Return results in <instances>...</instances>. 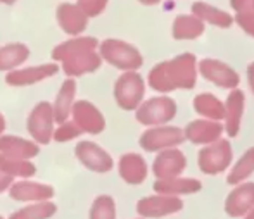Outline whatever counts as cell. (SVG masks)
I'll return each mask as SVG.
<instances>
[{
	"label": "cell",
	"instance_id": "1",
	"mask_svg": "<svg viewBox=\"0 0 254 219\" xmlns=\"http://www.w3.org/2000/svg\"><path fill=\"white\" fill-rule=\"evenodd\" d=\"M95 47L94 38H74L57 47L52 57L63 62L67 76H80L101 67V55L95 54Z\"/></svg>",
	"mask_w": 254,
	"mask_h": 219
},
{
	"label": "cell",
	"instance_id": "2",
	"mask_svg": "<svg viewBox=\"0 0 254 219\" xmlns=\"http://www.w3.org/2000/svg\"><path fill=\"white\" fill-rule=\"evenodd\" d=\"M194 57L182 55L171 62H164L156 66L151 73V87L161 92H170L173 88H190L194 87Z\"/></svg>",
	"mask_w": 254,
	"mask_h": 219
},
{
	"label": "cell",
	"instance_id": "3",
	"mask_svg": "<svg viewBox=\"0 0 254 219\" xmlns=\"http://www.w3.org/2000/svg\"><path fill=\"white\" fill-rule=\"evenodd\" d=\"M101 54L107 62L114 64L120 69H135L142 64V57L131 45L120 40H106L101 45Z\"/></svg>",
	"mask_w": 254,
	"mask_h": 219
},
{
	"label": "cell",
	"instance_id": "4",
	"mask_svg": "<svg viewBox=\"0 0 254 219\" xmlns=\"http://www.w3.org/2000/svg\"><path fill=\"white\" fill-rule=\"evenodd\" d=\"M28 131L38 143H49L54 135V114L49 102H40L28 117Z\"/></svg>",
	"mask_w": 254,
	"mask_h": 219
},
{
	"label": "cell",
	"instance_id": "5",
	"mask_svg": "<svg viewBox=\"0 0 254 219\" xmlns=\"http://www.w3.org/2000/svg\"><path fill=\"white\" fill-rule=\"evenodd\" d=\"M114 93H116L118 104L123 109H135L137 104L140 102L142 95H144V81L138 74L127 73L118 80Z\"/></svg>",
	"mask_w": 254,
	"mask_h": 219
},
{
	"label": "cell",
	"instance_id": "6",
	"mask_svg": "<svg viewBox=\"0 0 254 219\" xmlns=\"http://www.w3.org/2000/svg\"><path fill=\"white\" fill-rule=\"evenodd\" d=\"M76 157L85 167L95 173H106L113 167V159L99 145L92 142H81L76 145Z\"/></svg>",
	"mask_w": 254,
	"mask_h": 219
},
{
	"label": "cell",
	"instance_id": "7",
	"mask_svg": "<svg viewBox=\"0 0 254 219\" xmlns=\"http://www.w3.org/2000/svg\"><path fill=\"white\" fill-rule=\"evenodd\" d=\"M10 197L17 202H44L54 197V188L51 185L35 181H17L9 186Z\"/></svg>",
	"mask_w": 254,
	"mask_h": 219
},
{
	"label": "cell",
	"instance_id": "8",
	"mask_svg": "<svg viewBox=\"0 0 254 219\" xmlns=\"http://www.w3.org/2000/svg\"><path fill=\"white\" fill-rule=\"evenodd\" d=\"M73 112V123L80 128L81 131H87V133H101L104 130V117L102 114L92 106L90 102H76L71 109Z\"/></svg>",
	"mask_w": 254,
	"mask_h": 219
},
{
	"label": "cell",
	"instance_id": "9",
	"mask_svg": "<svg viewBox=\"0 0 254 219\" xmlns=\"http://www.w3.org/2000/svg\"><path fill=\"white\" fill-rule=\"evenodd\" d=\"M175 116V104L170 99H152L138 109L137 119L144 124H156L170 121Z\"/></svg>",
	"mask_w": 254,
	"mask_h": 219
},
{
	"label": "cell",
	"instance_id": "10",
	"mask_svg": "<svg viewBox=\"0 0 254 219\" xmlns=\"http://www.w3.org/2000/svg\"><path fill=\"white\" fill-rule=\"evenodd\" d=\"M59 71L57 64H44V66H33V67H24V69L10 71L7 74L5 81L12 87H23V85H33L38 81L51 78Z\"/></svg>",
	"mask_w": 254,
	"mask_h": 219
},
{
	"label": "cell",
	"instance_id": "11",
	"mask_svg": "<svg viewBox=\"0 0 254 219\" xmlns=\"http://www.w3.org/2000/svg\"><path fill=\"white\" fill-rule=\"evenodd\" d=\"M0 154L10 159L30 161L38 154V145L19 136H0Z\"/></svg>",
	"mask_w": 254,
	"mask_h": 219
},
{
	"label": "cell",
	"instance_id": "12",
	"mask_svg": "<svg viewBox=\"0 0 254 219\" xmlns=\"http://www.w3.org/2000/svg\"><path fill=\"white\" fill-rule=\"evenodd\" d=\"M232 157L230 147L227 142H220L214 147L202 150L199 156V163H201V169L207 171V173H214V171H221L227 167L228 161Z\"/></svg>",
	"mask_w": 254,
	"mask_h": 219
},
{
	"label": "cell",
	"instance_id": "13",
	"mask_svg": "<svg viewBox=\"0 0 254 219\" xmlns=\"http://www.w3.org/2000/svg\"><path fill=\"white\" fill-rule=\"evenodd\" d=\"M57 19H59L63 30L69 35L81 33L87 26V14L80 7L69 5V3H63L57 9Z\"/></svg>",
	"mask_w": 254,
	"mask_h": 219
},
{
	"label": "cell",
	"instance_id": "14",
	"mask_svg": "<svg viewBox=\"0 0 254 219\" xmlns=\"http://www.w3.org/2000/svg\"><path fill=\"white\" fill-rule=\"evenodd\" d=\"M74 92H76V83L73 80H66L61 87L59 93L56 97V102L52 106V114L56 123H64L67 117L71 116V109H73V100Z\"/></svg>",
	"mask_w": 254,
	"mask_h": 219
},
{
	"label": "cell",
	"instance_id": "15",
	"mask_svg": "<svg viewBox=\"0 0 254 219\" xmlns=\"http://www.w3.org/2000/svg\"><path fill=\"white\" fill-rule=\"evenodd\" d=\"M184 140L182 131L177 128H159V130L147 131L140 140V145L147 150H157L168 145H175Z\"/></svg>",
	"mask_w": 254,
	"mask_h": 219
},
{
	"label": "cell",
	"instance_id": "16",
	"mask_svg": "<svg viewBox=\"0 0 254 219\" xmlns=\"http://www.w3.org/2000/svg\"><path fill=\"white\" fill-rule=\"evenodd\" d=\"M201 71L207 80L214 81L221 87H235L239 81V76L230 67L221 62H214V60H204L201 64Z\"/></svg>",
	"mask_w": 254,
	"mask_h": 219
},
{
	"label": "cell",
	"instance_id": "17",
	"mask_svg": "<svg viewBox=\"0 0 254 219\" xmlns=\"http://www.w3.org/2000/svg\"><path fill=\"white\" fill-rule=\"evenodd\" d=\"M120 173L123 176L125 181L128 183H140L145 178V163L140 156H135V154H128L121 159L120 163Z\"/></svg>",
	"mask_w": 254,
	"mask_h": 219
},
{
	"label": "cell",
	"instance_id": "18",
	"mask_svg": "<svg viewBox=\"0 0 254 219\" xmlns=\"http://www.w3.org/2000/svg\"><path fill=\"white\" fill-rule=\"evenodd\" d=\"M184 164H185V161L178 150H168V152H163L156 159L154 171H156V174L161 176V178H168V176L180 173V171L184 169Z\"/></svg>",
	"mask_w": 254,
	"mask_h": 219
},
{
	"label": "cell",
	"instance_id": "19",
	"mask_svg": "<svg viewBox=\"0 0 254 219\" xmlns=\"http://www.w3.org/2000/svg\"><path fill=\"white\" fill-rule=\"evenodd\" d=\"M30 55L28 47L21 44L5 45L0 49V71L14 69V67L21 66Z\"/></svg>",
	"mask_w": 254,
	"mask_h": 219
},
{
	"label": "cell",
	"instance_id": "20",
	"mask_svg": "<svg viewBox=\"0 0 254 219\" xmlns=\"http://www.w3.org/2000/svg\"><path fill=\"white\" fill-rule=\"evenodd\" d=\"M57 213V206L49 200L44 202H33L23 209L16 211L9 216V219H49Z\"/></svg>",
	"mask_w": 254,
	"mask_h": 219
},
{
	"label": "cell",
	"instance_id": "21",
	"mask_svg": "<svg viewBox=\"0 0 254 219\" xmlns=\"http://www.w3.org/2000/svg\"><path fill=\"white\" fill-rule=\"evenodd\" d=\"M0 171L3 174L10 176H17V178H31L35 174V166L30 161H19V159H10L0 154Z\"/></svg>",
	"mask_w": 254,
	"mask_h": 219
},
{
	"label": "cell",
	"instance_id": "22",
	"mask_svg": "<svg viewBox=\"0 0 254 219\" xmlns=\"http://www.w3.org/2000/svg\"><path fill=\"white\" fill-rule=\"evenodd\" d=\"M192 12L197 17H201V19H206V21H209V23L216 24V26H221V28L230 26V23H232V17L228 16L227 12H223V10H220V9H214V7L207 5V3H202V2L194 3Z\"/></svg>",
	"mask_w": 254,
	"mask_h": 219
},
{
	"label": "cell",
	"instance_id": "23",
	"mask_svg": "<svg viewBox=\"0 0 254 219\" xmlns=\"http://www.w3.org/2000/svg\"><path fill=\"white\" fill-rule=\"evenodd\" d=\"M204 31L202 23L197 17L190 16H180L177 17L173 24V35L175 38H195Z\"/></svg>",
	"mask_w": 254,
	"mask_h": 219
},
{
	"label": "cell",
	"instance_id": "24",
	"mask_svg": "<svg viewBox=\"0 0 254 219\" xmlns=\"http://www.w3.org/2000/svg\"><path fill=\"white\" fill-rule=\"evenodd\" d=\"M221 128L218 123H204V121H195L187 128V136L194 142H211L220 135Z\"/></svg>",
	"mask_w": 254,
	"mask_h": 219
},
{
	"label": "cell",
	"instance_id": "25",
	"mask_svg": "<svg viewBox=\"0 0 254 219\" xmlns=\"http://www.w3.org/2000/svg\"><path fill=\"white\" fill-rule=\"evenodd\" d=\"M241 112H242V93L235 92V93H232L230 99H228V116H227V121H228L227 128L232 136H234L239 130Z\"/></svg>",
	"mask_w": 254,
	"mask_h": 219
},
{
	"label": "cell",
	"instance_id": "26",
	"mask_svg": "<svg viewBox=\"0 0 254 219\" xmlns=\"http://www.w3.org/2000/svg\"><path fill=\"white\" fill-rule=\"evenodd\" d=\"M114 200L107 195L95 199L94 206L90 209V219H114Z\"/></svg>",
	"mask_w": 254,
	"mask_h": 219
},
{
	"label": "cell",
	"instance_id": "27",
	"mask_svg": "<svg viewBox=\"0 0 254 219\" xmlns=\"http://www.w3.org/2000/svg\"><path fill=\"white\" fill-rule=\"evenodd\" d=\"M195 107L201 114H206L209 117H221L223 116V107L216 99L211 95H201L195 99Z\"/></svg>",
	"mask_w": 254,
	"mask_h": 219
},
{
	"label": "cell",
	"instance_id": "28",
	"mask_svg": "<svg viewBox=\"0 0 254 219\" xmlns=\"http://www.w3.org/2000/svg\"><path fill=\"white\" fill-rule=\"evenodd\" d=\"M80 133H81V130L73 123V121H64V123H61L59 128L54 131L52 136L57 140V142H67V140L78 136Z\"/></svg>",
	"mask_w": 254,
	"mask_h": 219
},
{
	"label": "cell",
	"instance_id": "29",
	"mask_svg": "<svg viewBox=\"0 0 254 219\" xmlns=\"http://www.w3.org/2000/svg\"><path fill=\"white\" fill-rule=\"evenodd\" d=\"M254 169V149L248 152V156L242 157L241 163H239L237 169L234 171V176L230 178V181H237V179L244 178L246 174H249Z\"/></svg>",
	"mask_w": 254,
	"mask_h": 219
},
{
	"label": "cell",
	"instance_id": "30",
	"mask_svg": "<svg viewBox=\"0 0 254 219\" xmlns=\"http://www.w3.org/2000/svg\"><path fill=\"white\" fill-rule=\"evenodd\" d=\"M106 2L107 0H80V9L87 16H95V14H101Z\"/></svg>",
	"mask_w": 254,
	"mask_h": 219
},
{
	"label": "cell",
	"instance_id": "31",
	"mask_svg": "<svg viewBox=\"0 0 254 219\" xmlns=\"http://www.w3.org/2000/svg\"><path fill=\"white\" fill-rule=\"evenodd\" d=\"M232 7H234L239 14L254 16V0H232Z\"/></svg>",
	"mask_w": 254,
	"mask_h": 219
},
{
	"label": "cell",
	"instance_id": "32",
	"mask_svg": "<svg viewBox=\"0 0 254 219\" xmlns=\"http://www.w3.org/2000/svg\"><path fill=\"white\" fill-rule=\"evenodd\" d=\"M237 23L244 28L246 31H249L254 35V16H244V14H237Z\"/></svg>",
	"mask_w": 254,
	"mask_h": 219
},
{
	"label": "cell",
	"instance_id": "33",
	"mask_svg": "<svg viewBox=\"0 0 254 219\" xmlns=\"http://www.w3.org/2000/svg\"><path fill=\"white\" fill-rule=\"evenodd\" d=\"M12 185V178L7 174H3L2 171H0V193L3 192V190H7L9 186Z\"/></svg>",
	"mask_w": 254,
	"mask_h": 219
},
{
	"label": "cell",
	"instance_id": "34",
	"mask_svg": "<svg viewBox=\"0 0 254 219\" xmlns=\"http://www.w3.org/2000/svg\"><path fill=\"white\" fill-rule=\"evenodd\" d=\"M249 80H251V85L254 90V64H251V67H249Z\"/></svg>",
	"mask_w": 254,
	"mask_h": 219
},
{
	"label": "cell",
	"instance_id": "35",
	"mask_svg": "<svg viewBox=\"0 0 254 219\" xmlns=\"http://www.w3.org/2000/svg\"><path fill=\"white\" fill-rule=\"evenodd\" d=\"M3 128H5V119H3V116L0 114V133L3 131Z\"/></svg>",
	"mask_w": 254,
	"mask_h": 219
},
{
	"label": "cell",
	"instance_id": "36",
	"mask_svg": "<svg viewBox=\"0 0 254 219\" xmlns=\"http://www.w3.org/2000/svg\"><path fill=\"white\" fill-rule=\"evenodd\" d=\"M142 3H149V5H151V3H157L159 2V0H140Z\"/></svg>",
	"mask_w": 254,
	"mask_h": 219
},
{
	"label": "cell",
	"instance_id": "37",
	"mask_svg": "<svg viewBox=\"0 0 254 219\" xmlns=\"http://www.w3.org/2000/svg\"><path fill=\"white\" fill-rule=\"evenodd\" d=\"M2 2H5V3H12L14 0H2Z\"/></svg>",
	"mask_w": 254,
	"mask_h": 219
},
{
	"label": "cell",
	"instance_id": "38",
	"mask_svg": "<svg viewBox=\"0 0 254 219\" xmlns=\"http://www.w3.org/2000/svg\"><path fill=\"white\" fill-rule=\"evenodd\" d=\"M0 219H3V218H2V216H0Z\"/></svg>",
	"mask_w": 254,
	"mask_h": 219
}]
</instances>
